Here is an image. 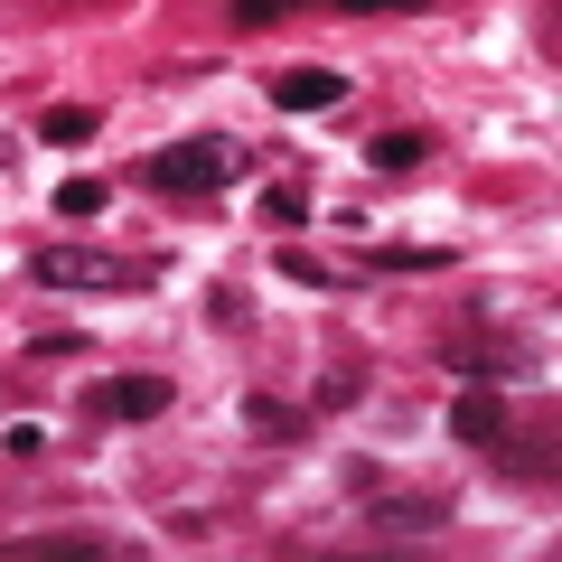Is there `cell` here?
Masks as SVG:
<instances>
[{
    "label": "cell",
    "instance_id": "cell-1",
    "mask_svg": "<svg viewBox=\"0 0 562 562\" xmlns=\"http://www.w3.org/2000/svg\"><path fill=\"white\" fill-rule=\"evenodd\" d=\"M244 160H254V150H244L235 132H198V140H179V150H150L132 179L160 188V198H216L225 179H244Z\"/></svg>",
    "mask_w": 562,
    "mask_h": 562
},
{
    "label": "cell",
    "instance_id": "cell-2",
    "mask_svg": "<svg viewBox=\"0 0 562 562\" xmlns=\"http://www.w3.org/2000/svg\"><path fill=\"white\" fill-rule=\"evenodd\" d=\"M29 272H38L47 291H132V281H150L160 262H122V254H85V244H47Z\"/></svg>",
    "mask_w": 562,
    "mask_h": 562
},
{
    "label": "cell",
    "instance_id": "cell-3",
    "mask_svg": "<svg viewBox=\"0 0 562 562\" xmlns=\"http://www.w3.org/2000/svg\"><path fill=\"white\" fill-rule=\"evenodd\" d=\"M272 103H281V113H328V103H347V76H338V66H281Z\"/></svg>",
    "mask_w": 562,
    "mask_h": 562
},
{
    "label": "cell",
    "instance_id": "cell-4",
    "mask_svg": "<svg viewBox=\"0 0 562 562\" xmlns=\"http://www.w3.org/2000/svg\"><path fill=\"white\" fill-rule=\"evenodd\" d=\"M94 403H103L113 422H150V413H169V375H113Z\"/></svg>",
    "mask_w": 562,
    "mask_h": 562
},
{
    "label": "cell",
    "instance_id": "cell-5",
    "mask_svg": "<svg viewBox=\"0 0 562 562\" xmlns=\"http://www.w3.org/2000/svg\"><path fill=\"white\" fill-rule=\"evenodd\" d=\"M450 431H460V441H506V403L487 394V384H469V394L450 403Z\"/></svg>",
    "mask_w": 562,
    "mask_h": 562
},
{
    "label": "cell",
    "instance_id": "cell-6",
    "mask_svg": "<svg viewBox=\"0 0 562 562\" xmlns=\"http://www.w3.org/2000/svg\"><path fill=\"white\" fill-rule=\"evenodd\" d=\"M422 160H431V140H422V132H375V140H366V169H384V179H403V169H422Z\"/></svg>",
    "mask_w": 562,
    "mask_h": 562
},
{
    "label": "cell",
    "instance_id": "cell-7",
    "mask_svg": "<svg viewBox=\"0 0 562 562\" xmlns=\"http://www.w3.org/2000/svg\"><path fill=\"white\" fill-rule=\"evenodd\" d=\"M94 132H103L94 103H47L38 113V140H57V150H76V140H94Z\"/></svg>",
    "mask_w": 562,
    "mask_h": 562
},
{
    "label": "cell",
    "instance_id": "cell-8",
    "mask_svg": "<svg viewBox=\"0 0 562 562\" xmlns=\"http://www.w3.org/2000/svg\"><path fill=\"white\" fill-rule=\"evenodd\" d=\"M103 206H113V188H103V179H66V188H57V216H66V225L103 216Z\"/></svg>",
    "mask_w": 562,
    "mask_h": 562
},
{
    "label": "cell",
    "instance_id": "cell-9",
    "mask_svg": "<svg viewBox=\"0 0 562 562\" xmlns=\"http://www.w3.org/2000/svg\"><path fill=\"white\" fill-rule=\"evenodd\" d=\"M10 553H47V562H103L94 535H47V543H10Z\"/></svg>",
    "mask_w": 562,
    "mask_h": 562
},
{
    "label": "cell",
    "instance_id": "cell-10",
    "mask_svg": "<svg viewBox=\"0 0 562 562\" xmlns=\"http://www.w3.org/2000/svg\"><path fill=\"white\" fill-rule=\"evenodd\" d=\"M262 225H310V198H301L291 179H281V188H262Z\"/></svg>",
    "mask_w": 562,
    "mask_h": 562
},
{
    "label": "cell",
    "instance_id": "cell-11",
    "mask_svg": "<svg viewBox=\"0 0 562 562\" xmlns=\"http://www.w3.org/2000/svg\"><path fill=\"white\" fill-rule=\"evenodd\" d=\"M244 422H254V431H301V413H291V403H272V394L244 403Z\"/></svg>",
    "mask_w": 562,
    "mask_h": 562
},
{
    "label": "cell",
    "instance_id": "cell-12",
    "mask_svg": "<svg viewBox=\"0 0 562 562\" xmlns=\"http://www.w3.org/2000/svg\"><path fill=\"white\" fill-rule=\"evenodd\" d=\"M29 357H85V328H38V338H29Z\"/></svg>",
    "mask_w": 562,
    "mask_h": 562
},
{
    "label": "cell",
    "instance_id": "cell-13",
    "mask_svg": "<svg viewBox=\"0 0 562 562\" xmlns=\"http://www.w3.org/2000/svg\"><path fill=\"white\" fill-rule=\"evenodd\" d=\"M0 450H10V460H38L47 431H38V422H10V431H0Z\"/></svg>",
    "mask_w": 562,
    "mask_h": 562
},
{
    "label": "cell",
    "instance_id": "cell-14",
    "mask_svg": "<svg viewBox=\"0 0 562 562\" xmlns=\"http://www.w3.org/2000/svg\"><path fill=\"white\" fill-rule=\"evenodd\" d=\"M281 281H328V262H310L301 244H281Z\"/></svg>",
    "mask_w": 562,
    "mask_h": 562
},
{
    "label": "cell",
    "instance_id": "cell-15",
    "mask_svg": "<svg viewBox=\"0 0 562 562\" xmlns=\"http://www.w3.org/2000/svg\"><path fill=\"white\" fill-rule=\"evenodd\" d=\"M235 20H244V29H272V20H281V0H235Z\"/></svg>",
    "mask_w": 562,
    "mask_h": 562
},
{
    "label": "cell",
    "instance_id": "cell-16",
    "mask_svg": "<svg viewBox=\"0 0 562 562\" xmlns=\"http://www.w3.org/2000/svg\"><path fill=\"white\" fill-rule=\"evenodd\" d=\"M328 10H422V0H328Z\"/></svg>",
    "mask_w": 562,
    "mask_h": 562
}]
</instances>
